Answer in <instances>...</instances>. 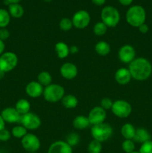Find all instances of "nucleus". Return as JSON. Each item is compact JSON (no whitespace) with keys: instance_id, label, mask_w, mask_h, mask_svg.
<instances>
[{"instance_id":"nucleus-1","label":"nucleus","mask_w":152,"mask_h":153,"mask_svg":"<svg viewBox=\"0 0 152 153\" xmlns=\"http://www.w3.org/2000/svg\"><path fill=\"white\" fill-rule=\"evenodd\" d=\"M132 79L137 81L147 80L152 74V65L145 58H136L128 67Z\"/></svg>"},{"instance_id":"nucleus-2","label":"nucleus","mask_w":152,"mask_h":153,"mask_svg":"<svg viewBox=\"0 0 152 153\" xmlns=\"http://www.w3.org/2000/svg\"><path fill=\"white\" fill-rule=\"evenodd\" d=\"M146 12L141 5L131 6L126 13V21L130 25L134 28H139L145 22Z\"/></svg>"},{"instance_id":"nucleus-3","label":"nucleus","mask_w":152,"mask_h":153,"mask_svg":"<svg viewBox=\"0 0 152 153\" xmlns=\"http://www.w3.org/2000/svg\"><path fill=\"white\" fill-rule=\"evenodd\" d=\"M101 22H104L107 28H114L119 23L121 16L119 10L113 6H105L101 13Z\"/></svg>"},{"instance_id":"nucleus-4","label":"nucleus","mask_w":152,"mask_h":153,"mask_svg":"<svg viewBox=\"0 0 152 153\" xmlns=\"http://www.w3.org/2000/svg\"><path fill=\"white\" fill-rule=\"evenodd\" d=\"M64 95V88L58 84H51L49 86L45 87L43 94L45 100L50 103H56L61 101Z\"/></svg>"},{"instance_id":"nucleus-5","label":"nucleus","mask_w":152,"mask_h":153,"mask_svg":"<svg viewBox=\"0 0 152 153\" xmlns=\"http://www.w3.org/2000/svg\"><path fill=\"white\" fill-rule=\"evenodd\" d=\"M113 127L107 123L92 126L91 128V134L92 138L101 143L110 139V137L113 135Z\"/></svg>"},{"instance_id":"nucleus-6","label":"nucleus","mask_w":152,"mask_h":153,"mask_svg":"<svg viewBox=\"0 0 152 153\" xmlns=\"http://www.w3.org/2000/svg\"><path fill=\"white\" fill-rule=\"evenodd\" d=\"M17 64L18 57L14 52H6L0 55V70L5 73L13 70Z\"/></svg>"},{"instance_id":"nucleus-7","label":"nucleus","mask_w":152,"mask_h":153,"mask_svg":"<svg viewBox=\"0 0 152 153\" xmlns=\"http://www.w3.org/2000/svg\"><path fill=\"white\" fill-rule=\"evenodd\" d=\"M111 111L113 114L117 117L126 118L131 115L132 112V107L128 101L119 100L113 102Z\"/></svg>"},{"instance_id":"nucleus-8","label":"nucleus","mask_w":152,"mask_h":153,"mask_svg":"<svg viewBox=\"0 0 152 153\" xmlns=\"http://www.w3.org/2000/svg\"><path fill=\"white\" fill-rule=\"evenodd\" d=\"M21 144L23 149L28 152H37L41 146L38 137L31 133H28L21 139Z\"/></svg>"},{"instance_id":"nucleus-9","label":"nucleus","mask_w":152,"mask_h":153,"mask_svg":"<svg viewBox=\"0 0 152 153\" xmlns=\"http://www.w3.org/2000/svg\"><path fill=\"white\" fill-rule=\"evenodd\" d=\"M20 123L27 130H35L41 126V119L36 114L28 112L25 114L22 115Z\"/></svg>"},{"instance_id":"nucleus-10","label":"nucleus","mask_w":152,"mask_h":153,"mask_svg":"<svg viewBox=\"0 0 152 153\" xmlns=\"http://www.w3.org/2000/svg\"><path fill=\"white\" fill-rule=\"evenodd\" d=\"M90 15L86 10H80L73 15L72 22L73 26L77 29H83L89 25L90 22Z\"/></svg>"},{"instance_id":"nucleus-11","label":"nucleus","mask_w":152,"mask_h":153,"mask_svg":"<svg viewBox=\"0 0 152 153\" xmlns=\"http://www.w3.org/2000/svg\"><path fill=\"white\" fill-rule=\"evenodd\" d=\"M87 117L89 119L90 125H98V124L104 123L107 117V113H106V111L103 109L101 106H96L89 111Z\"/></svg>"},{"instance_id":"nucleus-12","label":"nucleus","mask_w":152,"mask_h":153,"mask_svg":"<svg viewBox=\"0 0 152 153\" xmlns=\"http://www.w3.org/2000/svg\"><path fill=\"white\" fill-rule=\"evenodd\" d=\"M118 55L122 63L130 64L136 58V50L131 45H124L119 49Z\"/></svg>"},{"instance_id":"nucleus-13","label":"nucleus","mask_w":152,"mask_h":153,"mask_svg":"<svg viewBox=\"0 0 152 153\" xmlns=\"http://www.w3.org/2000/svg\"><path fill=\"white\" fill-rule=\"evenodd\" d=\"M60 73L63 79L72 80L77 76L78 70L77 66L75 64L71 62H66L61 67Z\"/></svg>"},{"instance_id":"nucleus-14","label":"nucleus","mask_w":152,"mask_h":153,"mask_svg":"<svg viewBox=\"0 0 152 153\" xmlns=\"http://www.w3.org/2000/svg\"><path fill=\"white\" fill-rule=\"evenodd\" d=\"M1 116L4 119V122L8 123H20L21 117H22V115L19 114L16 109L12 107H7L3 109L1 113Z\"/></svg>"},{"instance_id":"nucleus-15","label":"nucleus","mask_w":152,"mask_h":153,"mask_svg":"<svg viewBox=\"0 0 152 153\" xmlns=\"http://www.w3.org/2000/svg\"><path fill=\"white\" fill-rule=\"evenodd\" d=\"M44 88L37 81L29 82L25 87V93L31 98H38L43 94Z\"/></svg>"},{"instance_id":"nucleus-16","label":"nucleus","mask_w":152,"mask_h":153,"mask_svg":"<svg viewBox=\"0 0 152 153\" xmlns=\"http://www.w3.org/2000/svg\"><path fill=\"white\" fill-rule=\"evenodd\" d=\"M48 153H72V147L63 140H57L49 146Z\"/></svg>"},{"instance_id":"nucleus-17","label":"nucleus","mask_w":152,"mask_h":153,"mask_svg":"<svg viewBox=\"0 0 152 153\" xmlns=\"http://www.w3.org/2000/svg\"><path fill=\"white\" fill-rule=\"evenodd\" d=\"M132 79L131 73H130L128 68L122 67L116 70L115 73V80L119 85H126L130 83Z\"/></svg>"},{"instance_id":"nucleus-18","label":"nucleus","mask_w":152,"mask_h":153,"mask_svg":"<svg viewBox=\"0 0 152 153\" xmlns=\"http://www.w3.org/2000/svg\"><path fill=\"white\" fill-rule=\"evenodd\" d=\"M151 140V135L146 128H139L136 129L135 135H134V139H133L134 142L142 144V143L149 141Z\"/></svg>"},{"instance_id":"nucleus-19","label":"nucleus","mask_w":152,"mask_h":153,"mask_svg":"<svg viewBox=\"0 0 152 153\" xmlns=\"http://www.w3.org/2000/svg\"><path fill=\"white\" fill-rule=\"evenodd\" d=\"M90 125L89 119L87 117L83 116V115H79L74 118L72 121V126L75 129L83 130L87 128Z\"/></svg>"},{"instance_id":"nucleus-20","label":"nucleus","mask_w":152,"mask_h":153,"mask_svg":"<svg viewBox=\"0 0 152 153\" xmlns=\"http://www.w3.org/2000/svg\"><path fill=\"white\" fill-rule=\"evenodd\" d=\"M136 133V128L131 123H125L121 128V134L125 140H133Z\"/></svg>"},{"instance_id":"nucleus-21","label":"nucleus","mask_w":152,"mask_h":153,"mask_svg":"<svg viewBox=\"0 0 152 153\" xmlns=\"http://www.w3.org/2000/svg\"><path fill=\"white\" fill-rule=\"evenodd\" d=\"M61 102H62L63 106L66 108L72 109L77 107L78 104V100L75 96L72 94H67V95H64V97L61 100Z\"/></svg>"},{"instance_id":"nucleus-22","label":"nucleus","mask_w":152,"mask_h":153,"mask_svg":"<svg viewBox=\"0 0 152 153\" xmlns=\"http://www.w3.org/2000/svg\"><path fill=\"white\" fill-rule=\"evenodd\" d=\"M55 52L61 59H63L69 55V46L63 42H58L55 44Z\"/></svg>"},{"instance_id":"nucleus-23","label":"nucleus","mask_w":152,"mask_h":153,"mask_svg":"<svg viewBox=\"0 0 152 153\" xmlns=\"http://www.w3.org/2000/svg\"><path fill=\"white\" fill-rule=\"evenodd\" d=\"M15 108L19 112V114L24 115L30 112L31 104L25 99H20V100H19L16 102V105H15Z\"/></svg>"},{"instance_id":"nucleus-24","label":"nucleus","mask_w":152,"mask_h":153,"mask_svg":"<svg viewBox=\"0 0 152 153\" xmlns=\"http://www.w3.org/2000/svg\"><path fill=\"white\" fill-rule=\"evenodd\" d=\"M8 12L13 18H21L24 15V8L20 4H10L8 5Z\"/></svg>"},{"instance_id":"nucleus-25","label":"nucleus","mask_w":152,"mask_h":153,"mask_svg":"<svg viewBox=\"0 0 152 153\" xmlns=\"http://www.w3.org/2000/svg\"><path fill=\"white\" fill-rule=\"evenodd\" d=\"M95 50L98 55L101 56H106L111 51V47L108 43L105 41H99L95 44Z\"/></svg>"},{"instance_id":"nucleus-26","label":"nucleus","mask_w":152,"mask_h":153,"mask_svg":"<svg viewBox=\"0 0 152 153\" xmlns=\"http://www.w3.org/2000/svg\"><path fill=\"white\" fill-rule=\"evenodd\" d=\"M37 82L43 87H47L52 84V77L49 72L42 71L37 76Z\"/></svg>"},{"instance_id":"nucleus-27","label":"nucleus","mask_w":152,"mask_h":153,"mask_svg":"<svg viewBox=\"0 0 152 153\" xmlns=\"http://www.w3.org/2000/svg\"><path fill=\"white\" fill-rule=\"evenodd\" d=\"M10 21V15L8 10L0 8V28H6Z\"/></svg>"},{"instance_id":"nucleus-28","label":"nucleus","mask_w":152,"mask_h":153,"mask_svg":"<svg viewBox=\"0 0 152 153\" xmlns=\"http://www.w3.org/2000/svg\"><path fill=\"white\" fill-rule=\"evenodd\" d=\"M27 134H28L27 129L22 125L16 126L11 130V135L15 138L22 139Z\"/></svg>"},{"instance_id":"nucleus-29","label":"nucleus","mask_w":152,"mask_h":153,"mask_svg":"<svg viewBox=\"0 0 152 153\" xmlns=\"http://www.w3.org/2000/svg\"><path fill=\"white\" fill-rule=\"evenodd\" d=\"M107 26L101 21L98 22L95 24L93 26V32L96 36L101 37V36L104 35L107 31Z\"/></svg>"},{"instance_id":"nucleus-30","label":"nucleus","mask_w":152,"mask_h":153,"mask_svg":"<svg viewBox=\"0 0 152 153\" xmlns=\"http://www.w3.org/2000/svg\"><path fill=\"white\" fill-rule=\"evenodd\" d=\"M101 150H102V144L98 140L93 139L88 145L87 151L89 153H101Z\"/></svg>"},{"instance_id":"nucleus-31","label":"nucleus","mask_w":152,"mask_h":153,"mask_svg":"<svg viewBox=\"0 0 152 153\" xmlns=\"http://www.w3.org/2000/svg\"><path fill=\"white\" fill-rule=\"evenodd\" d=\"M67 143L70 146H75L77 145L80 142V136L77 133L72 132L69 133L68 135L66 136V140Z\"/></svg>"},{"instance_id":"nucleus-32","label":"nucleus","mask_w":152,"mask_h":153,"mask_svg":"<svg viewBox=\"0 0 152 153\" xmlns=\"http://www.w3.org/2000/svg\"><path fill=\"white\" fill-rule=\"evenodd\" d=\"M59 27L63 31H69V30H71L72 28L73 27L72 19H70L69 18L67 17L63 18V19H61V20L60 21Z\"/></svg>"},{"instance_id":"nucleus-33","label":"nucleus","mask_w":152,"mask_h":153,"mask_svg":"<svg viewBox=\"0 0 152 153\" xmlns=\"http://www.w3.org/2000/svg\"><path fill=\"white\" fill-rule=\"evenodd\" d=\"M122 148L126 153H131L135 151V143L133 140H125L122 142Z\"/></svg>"},{"instance_id":"nucleus-34","label":"nucleus","mask_w":152,"mask_h":153,"mask_svg":"<svg viewBox=\"0 0 152 153\" xmlns=\"http://www.w3.org/2000/svg\"><path fill=\"white\" fill-rule=\"evenodd\" d=\"M139 152V153H152V140H151L141 144Z\"/></svg>"},{"instance_id":"nucleus-35","label":"nucleus","mask_w":152,"mask_h":153,"mask_svg":"<svg viewBox=\"0 0 152 153\" xmlns=\"http://www.w3.org/2000/svg\"><path fill=\"white\" fill-rule=\"evenodd\" d=\"M113 104V102L112 101L111 99L108 98V97H104V98H103L102 100H101V103H100V106H101L103 109L107 111L111 109Z\"/></svg>"},{"instance_id":"nucleus-36","label":"nucleus","mask_w":152,"mask_h":153,"mask_svg":"<svg viewBox=\"0 0 152 153\" xmlns=\"http://www.w3.org/2000/svg\"><path fill=\"white\" fill-rule=\"evenodd\" d=\"M11 137V132L6 128L0 131V140L1 141H7Z\"/></svg>"},{"instance_id":"nucleus-37","label":"nucleus","mask_w":152,"mask_h":153,"mask_svg":"<svg viewBox=\"0 0 152 153\" xmlns=\"http://www.w3.org/2000/svg\"><path fill=\"white\" fill-rule=\"evenodd\" d=\"M10 37V31L6 28H0V40L4 41Z\"/></svg>"},{"instance_id":"nucleus-38","label":"nucleus","mask_w":152,"mask_h":153,"mask_svg":"<svg viewBox=\"0 0 152 153\" xmlns=\"http://www.w3.org/2000/svg\"><path fill=\"white\" fill-rule=\"evenodd\" d=\"M138 28H139V32H141L142 34H146V33L149 31L148 25L145 22V23H143L142 25H140Z\"/></svg>"},{"instance_id":"nucleus-39","label":"nucleus","mask_w":152,"mask_h":153,"mask_svg":"<svg viewBox=\"0 0 152 153\" xmlns=\"http://www.w3.org/2000/svg\"><path fill=\"white\" fill-rule=\"evenodd\" d=\"M79 49L77 46L75 45H72L69 47V53L72 54V55H75V54L78 53Z\"/></svg>"},{"instance_id":"nucleus-40","label":"nucleus","mask_w":152,"mask_h":153,"mask_svg":"<svg viewBox=\"0 0 152 153\" xmlns=\"http://www.w3.org/2000/svg\"><path fill=\"white\" fill-rule=\"evenodd\" d=\"M133 1H134V0H119V3H120L122 5L124 6L130 5V4H132Z\"/></svg>"},{"instance_id":"nucleus-41","label":"nucleus","mask_w":152,"mask_h":153,"mask_svg":"<svg viewBox=\"0 0 152 153\" xmlns=\"http://www.w3.org/2000/svg\"><path fill=\"white\" fill-rule=\"evenodd\" d=\"M91 1L94 4L97 6H101L106 2V0H91Z\"/></svg>"},{"instance_id":"nucleus-42","label":"nucleus","mask_w":152,"mask_h":153,"mask_svg":"<svg viewBox=\"0 0 152 153\" xmlns=\"http://www.w3.org/2000/svg\"><path fill=\"white\" fill-rule=\"evenodd\" d=\"M4 49H5V44L3 40H0V55H2L4 52Z\"/></svg>"},{"instance_id":"nucleus-43","label":"nucleus","mask_w":152,"mask_h":153,"mask_svg":"<svg viewBox=\"0 0 152 153\" xmlns=\"http://www.w3.org/2000/svg\"><path fill=\"white\" fill-rule=\"evenodd\" d=\"M4 128H5V122L0 114V131L4 129Z\"/></svg>"},{"instance_id":"nucleus-44","label":"nucleus","mask_w":152,"mask_h":153,"mask_svg":"<svg viewBox=\"0 0 152 153\" xmlns=\"http://www.w3.org/2000/svg\"><path fill=\"white\" fill-rule=\"evenodd\" d=\"M9 1V3L10 4H16V3H19L22 0H7Z\"/></svg>"},{"instance_id":"nucleus-45","label":"nucleus","mask_w":152,"mask_h":153,"mask_svg":"<svg viewBox=\"0 0 152 153\" xmlns=\"http://www.w3.org/2000/svg\"><path fill=\"white\" fill-rule=\"evenodd\" d=\"M4 75H5V73L1 70H0V80H1L4 77Z\"/></svg>"},{"instance_id":"nucleus-46","label":"nucleus","mask_w":152,"mask_h":153,"mask_svg":"<svg viewBox=\"0 0 152 153\" xmlns=\"http://www.w3.org/2000/svg\"><path fill=\"white\" fill-rule=\"evenodd\" d=\"M43 1H44L45 2H46V3H49V2H51L52 0H43Z\"/></svg>"},{"instance_id":"nucleus-47","label":"nucleus","mask_w":152,"mask_h":153,"mask_svg":"<svg viewBox=\"0 0 152 153\" xmlns=\"http://www.w3.org/2000/svg\"><path fill=\"white\" fill-rule=\"evenodd\" d=\"M131 153H139V151H134V152H133Z\"/></svg>"},{"instance_id":"nucleus-48","label":"nucleus","mask_w":152,"mask_h":153,"mask_svg":"<svg viewBox=\"0 0 152 153\" xmlns=\"http://www.w3.org/2000/svg\"><path fill=\"white\" fill-rule=\"evenodd\" d=\"M27 153H37V152H27Z\"/></svg>"},{"instance_id":"nucleus-49","label":"nucleus","mask_w":152,"mask_h":153,"mask_svg":"<svg viewBox=\"0 0 152 153\" xmlns=\"http://www.w3.org/2000/svg\"><path fill=\"white\" fill-rule=\"evenodd\" d=\"M0 153H1V152H0Z\"/></svg>"},{"instance_id":"nucleus-50","label":"nucleus","mask_w":152,"mask_h":153,"mask_svg":"<svg viewBox=\"0 0 152 153\" xmlns=\"http://www.w3.org/2000/svg\"><path fill=\"white\" fill-rule=\"evenodd\" d=\"M0 141H1V140H0Z\"/></svg>"}]
</instances>
